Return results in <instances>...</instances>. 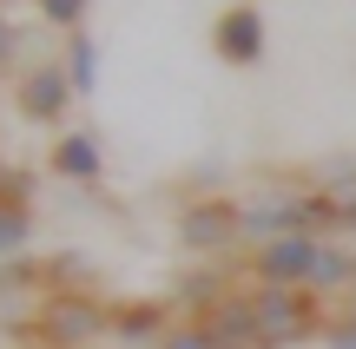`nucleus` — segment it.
I'll return each instance as SVG.
<instances>
[{"mask_svg":"<svg viewBox=\"0 0 356 349\" xmlns=\"http://www.w3.org/2000/svg\"><path fill=\"white\" fill-rule=\"evenodd\" d=\"M7 337L20 349H92L113 337V303L99 290H47L26 316H7Z\"/></svg>","mask_w":356,"mask_h":349,"instance_id":"nucleus-1","label":"nucleus"},{"mask_svg":"<svg viewBox=\"0 0 356 349\" xmlns=\"http://www.w3.org/2000/svg\"><path fill=\"white\" fill-rule=\"evenodd\" d=\"M251 310H257V330L270 337V349H297V343H323V323L337 316V303L317 297V290L251 284Z\"/></svg>","mask_w":356,"mask_h":349,"instance_id":"nucleus-2","label":"nucleus"},{"mask_svg":"<svg viewBox=\"0 0 356 349\" xmlns=\"http://www.w3.org/2000/svg\"><path fill=\"white\" fill-rule=\"evenodd\" d=\"M178 250H191V257H231V250H244V198H185V211H178Z\"/></svg>","mask_w":356,"mask_h":349,"instance_id":"nucleus-3","label":"nucleus"},{"mask_svg":"<svg viewBox=\"0 0 356 349\" xmlns=\"http://www.w3.org/2000/svg\"><path fill=\"white\" fill-rule=\"evenodd\" d=\"M317 257H323V237H270V244H251V250H244V271H251V284L310 290Z\"/></svg>","mask_w":356,"mask_h":349,"instance_id":"nucleus-4","label":"nucleus"},{"mask_svg":"<svg viewBox=\"0 0 356 349\" xmlns=\"http://www.w3.org/2000/svg\"><path fill=\"white\" fill-rule=\"evenodd\" d=\"M185 323V316H178V303L172 297H119L113 303V349H159L172 337V330Z\"/></svg>","mask_w":356,"mask_h":349,"instance_id":"nucleus-5","label":"nucleus"},{"mask_svg":"<svg viewBox=\"0 0 356 349\" xmlns=\"http://www.w3.org/2000/svg\"><path fill=\"white\" fill-rule=\"evenodd\" d=\"M73 79H66L60 60H33L20 73V86H13V105H20V119H33V126H60L66 112H73Z\"/></svg>","mask_w":356,"mask_h":349,"instance_id":"nucleus-6","label":"nucleus"},{"mask_svg":"<svg viewBox=\"0 0 356 349\" xmlns=\"http://www.w3.org/2000/svg\"><path fill=\"white\" fill-rule=\"evenodd\" d=\"M211 46L225 66H257L264 60V13H257V0H231L225 13L211 20Z\"/></svg>","mask_w":356,"mask_h":349,"instance_id":"nucleus-7","label":"nucleus"},{"mask_svg":"<svg viewBox=\"0 0 356 349\" xmlns=\"http://www.w3.org/2000/svg\"><path fill=\"white\" fill-rule=\"evenodd\" d=\"M47 171H53L60 185L92 191V185L106 178V145H99V132H60L53 152H47Z\"/></svg>","mask_w":356,"mask_h":349,"instance_id":"nucleus-8","label":"nucleus"},{"mask_svg":"<svg viewBox=\"0 0 356 349\" xmlns=\"http://www.w3.org/2000/svg\"><path fill=\"white\" fill-rule=\"evenodd\" d=\"M238 290H231V271L218 257H198L185 277L172 284V303H178V316H191V323H204V316L218 310V303H231Z\"/></svg>","mask_w":356,"mask_h":349,"instance_id":"nucleus-9","label":"nucleus"},{"mask_svg":"<svg viewBox=\"0 0 356 349\" xmlns=\"http://www.w3.org/2000/svg\"><path fill=\"white\" fill-rule=\"evenodd\" d=\"M204 337H211V349H270V337L257 330L251 290H238L231 303H218V310L204 316Z\"/></svg>","mask_w":356,"mask_h":349,"instance_id":"nucleus-10","label":"nucleus"},{"mask_svg":"<svg viewBox=\"0 0 356 349\" xmlns=\"http://www.w3.org/2000/svg\"><path fill=\"white\" fill-rule=\"evenodd\" d=\"M310 290H317V297H330V303H343L350 290H356V250H350V244H337V237H323V257H317V277H310Z\"/></svg>","mask_w":356,"mask_h":349,"instance_id":"nucleus-11","label":"nucleus"},{"mask_svg":"<svg viewBox=\"0 0 356 349\" xmlns=\"http://www.w3.org/2000/svg\"><path fill=\"white\" fill-rule=\"evenodd\" d=\"M47 290H99V271L79 250H53V257H40V297Z\"/></svg>","mask_w":356,"mask_h":349,"instance_id":"nucleus-12","label":"nucleus"},{"mask_svg":"<svg viewBox=\"0 0 356 349\" xmlns=\"http://www.w3.org/2000/svg\"><path fill=\"white\" fill-rule=\"evenodd\" d=\"M60 66H66V79H73V92L86 99L92 86H99V40L79 26V33H66V53H60Z\"/></svg>","mask_w":356,"mask_h":349,"instance_id":"nucleus-13","label":"nucleus"},{"mask_svg":"<svg viewBox=\"0 0 356 349\" xmlns=\"http://www.w3.org/2000/svg\"><path fill=\"white\" fill-rule=\"evenodd\" d=\"M33 237H40L33 205H0V257H26Z\"/></svg>","mask_w":356,"mask_h":349,"instance_id":"nucleus-14","label":"nucleus"},{"mask_svg":"<svg viewBox=\"0 0 356 349\" xmlns=\"http://www.w3.org/2000/svg\"><path fill=\"white\" fill-rule=\"evenodd\" d=\"M20 297H40V257H0V303H20Z\"/></svg>","mask_w":356,"mask_h":349,"instance_id":"nucleus-15","label":"nucleus"},{"mask_svg":"<svg viewBox=\"0 0 356 349\" xmlns=\"http://www.w3.org/2000/svg\"><path fill=\"white\" fill-rule=\"evenodd\" d=\"M33 13L53 26V33H79L86 13H92V0H33Z\"/></svg>","mask_w":356,"mask_h":349,"instance_id":"nucleus-16","label":"nucleus"},{"mask_svg":"<svg viewBox=\"0 0 356 349\" xmlns=\"http://www.w3.org/2000/svg\"><path fill=\"white\" fill-rule=\"evenodd\" d=\"M33 191H40L33 171L13 165V158H0V205H33Z\"/></svg>","mask_w":356,"mask_h":349,"instance_id":"nucleus-17","label":"nucleus"},{"mask_svg":"<svg viewBox=\"0 0 356 349\" xmlns=\"http://www.w3.org/2000/svg\"><path fill=\"white\" fill-rule=\"evenodd\" d=\"M323 349H356V310H337L323 323Z\"/></svg>","mask_w":356,"mask_h":349,"instance_id":"nucleus-18","label":"nucleus"},{"mask_svg":"<svg viewBox=\"0 0 356 349\" xmlns=\"http://www.w3.org/2000/svg\"><path fill=\"white\" fill-rule=\"evenodd\" d=\"M159 349H211V337H204V323H191V316H185V323H178Z\"/></svg>","mask_w":356,"mask_h":349,"instance_id":"nucleus-19","label":"nucleus"},{"mask_svg":"<svg viewBox=\"0 0 356 349\" xmlns=\"http://www.w3.org/2000/svg\"><path fill=\"white\" fill-rule=\"evenodd\" d=\"M13 60H20V26H13L7 13H0V73H7Z\"/></svg>","mask_w":356,"mask_h":349,"instance_id":"nucleus-20","label":"nucleus"},{"mask_svg":"<svg viewBox=\"0 0 356 349\" xmlns=\"http://www.w3.org/2000/svg\"><path fill=\"white\" fill-rule=\"evenodd\" d=\"M337 205H343V231H337V237H356V185L337 191Z\"/></svg>","mask_w":356,"mask_h":349,"instance_id":"nucleus-21","label":"nucleus"},{"mask_svg":"<svg viewBox=\"0 0 356 349\" xmlns=\"http://www.w3.org/2000/svg\"><path fill=\"white\" fill-rule=\"evenodd\" d=\"M343 310H356V290H350V297H343Z\"/></svg>","mask_w":356,"mask_h":349,"instance_id":"nucleus-22","label":"nucleus"}]
</instances>
